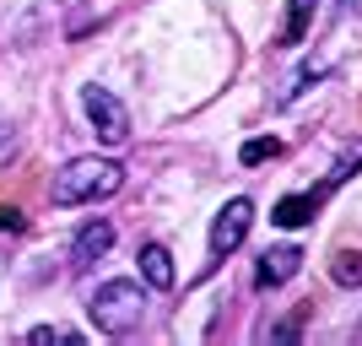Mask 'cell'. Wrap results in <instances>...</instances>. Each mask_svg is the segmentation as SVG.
<instances>
[{"instance_id": "obj_1", "label": "cell", "mask_w": 362, "mask_h": 346, "mask_svg": "<svg viewBox=\"0 0 362 346\" xmlns=\"http://www.w3.org/2000/svg\"><path fill=\"white\" fill-rule=\"evenodd\" d=\"M124 190V168L114 163V157H71V163L54 173V184H49V200L54 206H92V200H108Z\"/></svg>"}, {"instance_id": "obj_2", "label": "cell", "mask_w": 362, "mask_h": 346, "mask_svg": "<svg viewBox=\"0 0 362 346\" xmlns=\"http://www.w3.org/2000/svg\"><path fill=\"white\" fill-rule=\"evenodd\" d=\"M87 314L103 335H130V330H141V319H146V287L141 282H103L92 292Z\"/></svg>"}, {"instance_id": "obj_3", "label": "cell", "mask_w": 362, "mask_h": 346, "mask_svg": "<svg viewBox=\"0 0 362 346\" xmlns=\"http://www.w3.org/2000/svg\"><path fill=\"white\" fill-rule=\"evenodd\" d=\"M81 108H87V120H92V130H98L103 146H124V141H130V108H124L108 87L92 81V87L81 92Z\"/></svg>"}, {"instance_id": "obj_4", "label": "cell", "mask_w": 362, "mask_h": 346, "mask_svg": "<svg viewBox=\"0 0 362 346\" xmlns=\"http://www.w3.org/2000/svg\"><path fill=\"white\" fill-rule=\"evenodd\" d=\"M249 222H255V200H243V195H233L222 211H216V222H211V265H206V271H216V265L249 238Z\"/></svg>"}, {"instance_id": "obj_5", "label": "cell", "mask_w": 362, "mask_h": 346, "mask_svg": "<svg viewBox=\"0 0 362 346\" xmlns=\"http://www.w3.org/2000/svg\"><path fill=\"white\" fill-rule=\"evenodd\" d=\"M298 271H303V249H298V243L265 249V255H259V271H255V287H259V292H271V287H287Z\"/></svg>"}, {"instance_id": "obj_6", "label": "cell", "mask_w": 362, "mask_h": 346, "mask_svg": "<svg viewBox=\"0 0 362 346\" xmlns=\"http://www.w3.org/2000/svg\"><path fill=\"white\" fill-rule=\"evenodd\" d=\"M108 249H114V222H87L81 233H76V243H71V265L87 271V265H98Z\"/></svg>"}, {"instance_id": "obj_7", "label": "cell", "mask_w": 362, "mask_h": 346, "mask_svg": "<svg viewBox=\"0 0 362 346\" xmlns=\"http://www.w3.org/2000/svg\"><path fill=\"white\" fill-rule=\"evenodd\" d=\"M319 200H325V190H303V195H287V200H276L271 222H276V227H303V222H314Z\"/></svg>"}, {"instance_id": "obj_8", "label": "cell", "mask_w": 362, "mask_h": 346, "mask_svg": "<svg viewBox=\"0 0 362 346\" xmlns=\"http://www.w3.org/2000/svg\"><path fill=\"white\" fill-rule=\"evenodd\" d=\"M141 276H146V287H157V292H168V287L179 282L173 255H168L163 243H146V249H141Z\"/></svg>"}, {"instance_id": "obj_9", "label": "cell", "mask_w": 362, "mask_h": 346, "mask_svg": "<svg viewBox=\"0 0 362 346\" xmlns=\"http://www.w3.org/2000/svg\"><path fill=\"white\" fill-rule=\"evenodd\" d=\"M287 28H281V49H298L308 38V22H314V0H287Z\"/></svg>"}, {"instance_id": "obj_10", "label": "cell", "mask_w": 362, "mask_h": 346, "mask_svg": "<svg viewBox=\"0 0 362 346\" xmlns=\"http://www.w3.org/2000/svg\"><path fill=\"white\" fill-rule=\"evenodd\" d=\"M330 282H335V287H362V255L341 249V255L330 260Z\"/></svg>"}, {"instance_id": "obj_11", "label": "cell", "mask_w": 362, "mask_h": 346, "mask_svg": "<svg viewBox=\"0 0 362 346\" xmlns=\"http://www.w3.org/2000/svg\"><path fill=\"white\" fill-rule=\"evenodd\" d=\"M28 341H33V346H76L81 335H76V330H65V325H33V330H28Z\"/></svg>"}, {"instance_id": "obj_12", "label": "cell", "mask_w": 362, "mask_h": 346, "mask_svg": "<svg viewBox=\"0 0 362 346\" xmlns=\"http://www.w3.org/2000/svg\"><path fill=\"white\" fill-rule=\"evenodd\" d=\"M276 151H281V141L276 136H255V141H243V168H255V163H265V157H276Z\"/></svg>"}, {"instance_id": "obj_13", "label": "cell", "mask_w": 362, "mask_h": 346, "mask_svg": "<svg viewBox=\"0 0 362 346\" xmlns=\"http://www.w3.org/2000/svg\"><path fill=\"white\" fill-rule=\"evenodd\" d=\"M11 157H16V125L0 120V163H11Z\"/></svg>"}, {"instance_id": "obj_14", "label": "cell", "mask_w": 362, "mask_h": 346, "mask_svg": "<svg viewBox=\"0 0 362 346\" xmlns=\"http://www.w3.org/2000/svg\"><path fill=\"white\" fill-rule=\"evenodd\" d=\"M298 319H303V308L287 319V325H271V330H265V341H298Z\"/></svg>"}, {"instance_id": "obj_15", "label": "cell", "mask_w": 362, "mask_h": 346, "mask_svg": "<svg viewBox=\"0 0 362 346\" xmlns=\"http://www.w3.org/2000/svg\"><path fill=\"white\" fill-rule=\"evenodd\" d=\"M22 227H28L22 211H16V206H0V233H22Z\"/></svg>"}]
</instances>
